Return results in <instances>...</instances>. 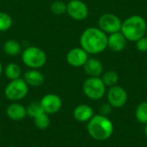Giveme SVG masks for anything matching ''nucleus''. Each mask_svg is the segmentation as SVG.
<instances>
[{"label": "nucleus", "instance_id": "obj_27", "mask_svg": "<svg viewBox=\"0 0 147 147\" xmlns=\"http://www.w3.org/2000/svg\"><path fill=\"white\" fill-rule=\"evenodd\" d=\"M3 72V65H2V63L0 61V77H1Z\"/></svg>", "mask_w": 147, "mask_h": 147}, {"label": "nucleus", "instance_id": "obj_23", "mask_svg": "<svg viewBox=\"0 0 147 147\" xmlns=\"http://www.w3.org/2000/svg\"><path fill=\"white\" fill-rule=\"evenodd\" d=\"M51 11L55 16H61L66 13L67 4L63 1H54L50 6Z\"/></svg>", "mask_w": 147, "mask_h": 147}, {"label": "nucleus", "instance_id": "obj_5", "mask_svg": "<svg viewBox=\"0 0 147 147\" xmlns=\"http://www.w3.org/2000/svg\"><path fill=\"white\" fill-rule=\"evenodd\" d=\"M28 93V85L23 78L11 80L4 88V96L11 102H18L26 97Z\"/></svg>", "mask_w": 147, "mask_h": 147}, {"label": "nucleus", "instance_id": "obj_3", "mask_svg": "<svg viewBox=\"0 0 147 147\" xmlns=\"http://www.w3.org/2000/svg\"><path fill=\"white\" fill-rule=\"evenodd\" d=\"M121 32L126 37L127 41L135 42L139 39L146 35V21L141 16H131L122 21Z\"/></svg>", "mask_w": 147, "mask_h": 147}, {"label": "nucleus", "instance_id": "obj_13", "mask_svg": "<svg viewBox=\"0 0 147 147\" xmlns=\"http://www.w3.org/2000/svg\"><path fill=\"white\" fill-rule=\"evenodd\" d=\"M83 67L89 77L100 78L103 73V65L102 62L96 58H89Z\"/></svg>", "mask_w": 147, "mask_h": 147}, {"label": "nucleus", "instance_id": "obj_7", "mask_svg": "<svg viewBox=\"0 0 147 147\" xmlns=\"http://www.w3.org/2000/svg\"><path fill=\"white\" fill-rule=\"evenodd\" d=\"M121 25L122 21L121 18L112 13L102 14L98 19V28L108 34L120 32Z\"/></svg>", "mask_w": 147, "mask_h": 147}, {"label": "nucleus", "instance_id": "obj_11", "mask_svg": "<svg viewBox=\"0 0 147 147\" xmlns=\"http://www.w3.org/2000/svg\"><path fill=\"white\" fill-rule=\"evenodd\" d=\"M89 59V54L82 47H73L66 54L65 59L72 67H83Z\"/></svg>", "mask_w": 147, "mask_h": 147}, {"label": "nucleus", "instance_id": "obj_28", "mask_svg": "<svg viewBox=\"0 0 147 147\" xmlns=\"http://www.w3.org/2000/svg\"><path fill=\"white\" fill-rule=\"evenodd\" d=\"M145 134H146V137L147 138V124L146 125V128H145Z\"/></svg>", "mask_w": 147, "mask_h": 147}, {"label": "nucleus", "instance_id": "obj_6", "mask_svg": "<svg viewBox=\"0 0 147 147\" xmlns=\"http://www.w3.org/2000/svg\"><path fill=\"white\" fill-rule=\"evenodd\" d=\"M84 95L91 100H99L106 93V86L101 78L89 77L83 84Z\"/></svg>", "mask_w": 147, "mask_h": 147}, {"label": "nucleus", "instance_id": "obj_2", "mask_svg": "<svg viewBox=\"0 0 147 147\" xmlns=\"http://www.w3.org/2000/svg\"><path fill=\"white\" fill-rule=\"evenodd\" d=\"M87 130L89 134L96 140L103 141L109 139L114 133L112 121L105 115H94L88 121Z\"/></svg>", "mask_w": 147, "mask_h": 147}, {"label": "nucleus", "instance_id": "obj_4", "mask_svg": "<svg viewBox=\"0 0 147 147\" xmlns=\"http://www.w3.org/2000/svg\"><path fill=\"white\" fill-rule=\"evenodd\" d=\"M22 63L30 69H40L45 65L47 60L46 53L40 47L30 46L22 50L21 53Z\"/></svg>", "mask_w": 147, "mask_h": 147}, {"label": "nucleus", "instance_id": "obj_18", "mask_svg": "<svg viewBox=\"0 0 147 147\" xmlns=\"http://www.w3.org/2000/svg\"><path fill=\"white\" fill-rule=\"evenodd\" d=\"M3 73L5 77L11 80L20 78L22 76V69L16 63H9L3 68Z\"/></svg>", "mask_w": 147, "mask_h": 147}, {"label": "nucleus", "instance_id": "obj_10", "mask_svg": "<svg viewBox=\"0 0 147 147\" xmlns=\"http://www.w3.org/2000/svg\"><path fill=\"white\" fill-rule=\"evenodd\" d=\"M40 104L42 110L49 115L56 114L61 109L62 100L58 95L47 94L41 98Z\"/></svg>", "mask_w": 147, "mask_h": 147}, {"label": "nucleus", "instance_id": "obj_21", "mask_svg": "<svg viewBox=\"0 0 147 147\" xmlns=\"http://www.w3.org/2000/svg\"><path fill=\"white\" fill-rule=\"evenodd\" d=\"M135 117L141 124H147V102L140 103L135 110Z\"/></svg>", "mask_w": 147, "mask_h": 147}, {"label": "nucleus", "instance_id": "obj_14", "mask_svg": "<svg viewBox=\"0 0 147 147\" xmlns=\"http://www.w3.org/2000/svg\"><path fill=\"white\" fill-rule=\"evenodd\" d=\"M6 114L10 120L18 121L23 120L27 116V109L22 104L14 102L8 106Z\"/></svg>", "mask_w": 147, "mask_h": 147}, {"label": "nucleus", "instance_id": "obj_9", "mask_svg": "<svg viewBox=\"0 0 147 147\" xmlns=\"http://www.w3.org/2000/svg\"><path fill=\"white\" fill-rule=\"evenodd\" d=\"M67 4L66 13L75 21H84L89 16V8L82 0H71Z\"/></svg>", "mask_w": 147, "mask_h": 147}, {"label": "nucleus", "instance_id": "obj_17", "mask_svg": "<svg viewBox=\"0 0 147 147\" xmlns=\"http://www.w3.org/2000/svg\"><path fill=\"white\" fill-rule=\"evenodd\" d=\"M3 50L5 54L10 56V57H16L20 55L22 52V45L19 41L16 40H8L3 43Z\"/></svg>", "mask_w": 147, "mask_h": 147}, {"label": "nucleus", "instance_id": "obj_22", "mask_svg": "<svg viewBox=\"0 0 147 147\" xmlns=\"http://www.w3.org/2000/svg\"><path fill=\"white\" fill-rule=\"evenodd\" d=\"M12 17L8 13L0 11V32L8 31L12 27Z\"/></svg>", "mask_w": 147, "mask_h": 147}, {"label": "nucleus", "instance_id": "obj_26", "mask_svg": "<svg viewBox=\"0 0 147 147\" xmlns=\"http://www.w3.org/2000/svg\"><path fill=\"white\" fill-rule=\"evenodd\" d=\"M111 108H112V107H111L109 103H108V104H103V105L102 106L101 109H100L101 115L107 116L108 115L110 114V112H111Z\"/></svg>", "mask_w": 147, "mask_h": 147}, {"label": "nucleus", "instance_id": "obj_12", "mask_svg": "<svg viewBox=\"0 0 147 147\" xmlns=\"http://www.w3.org/2000/svg\"><path fill=\"white\" fill-rule=\"evenodd\" d=\"M127 43V40L120 32L113 33L108 35V48L113 52H121L125 49Z\"/></svg>", "mask_w": 147, "mask_h": 147}, {"label": "nucleus", "instance_id": "obj_29", "mask_svg": "<svg viewBox=\"0 0 147 147\" xmlns=\"http://www.w3.org/2000/svg\"><path fill=\"white\" fill-rule=\"evenodd\" d=\"M146 37H147V33H146Z\"/></svg>", "mask_w": 147, "mask_h": 147}, {"label": "nucleus", "instance_id": "obj_19", "mask_svg": "<svg viewBox=\"0 0 147 147\" xmlns=\"http://www.w3.org/2000/svg\"><path fill=\"white\" fill-rule=\"evenodd\" d=\"M102 80L106 87H112L117 84L119 81V75L115 71H108L102 75Z\"/></svg>", "mask_w": 147, "mask_h": 147}, {"label": "nucleus", "instance_id": "obj_20", "mask_svg": "<svg viewBox=\"0 0 147 147\" xmlns=\"http://www.w3.org/2000/svg\"><path fill=\"white\" fill-rule=\"evenodd\" d=\"M33 119H34V122L35 126L39 129L44 130V129H47L49 127V124H50L49 116L44 111H41L40 114H38Z\"/></svg>", "mask_w": 147, "mask_h": 147}, {"label": "nucleus", "instance_id": "obj_16", "mask_svg": "<svg viewBox=\"0 0 147 147\" xmlns=\"http://www.w3.org/2000/svg\"><path fill=\"white\" fill-rule=\"evenodd\" d=\"M23 80L28 86L32 87H39L40 86L44 81V75L37 69H30L27 71L23 75Z\"/></svg>", "mask_w": 147, "mask_h": 147}, {"label": "nucleus", "instance_id": "obj_15", "mask_svg": "<svg viewBox=\"0 0 147 147\" xmlns=\"http://www.w3.org/2000/svg\"><path fill=\"white\" fill-rule=\"evenodd\" d=\"M94 116L92 108L87 104H80L73 110V117L79 122H88Z\"/></svg>", "mask_w": 147, "mask_h": 147}, {"label": "nucleus", "instance_id": "obj_25", "mask_svg": "<svg viewBox=\"0 0 147 147\" xmlns=\"http://www.w3.org/2000/svg\"><path fill=\"white\" fill-rule=\"evenodd\" d=\"M136 43V48L138 51L141 52V53H145L147 52V37L146 35L139 39L137 41H135Z\"/></svg>", "mask_w": 147, "mask_h": 147}, {"label": "nucleus", "instance_id": "obj_24", "mask_svg": "<svg viewBox=\"0 0 147 147\" xmlns=\"http://www.w3.org/2000/svg\"><path fill=\"white\" fill-rule=\"evenodd\" d=\"M26 109H27V115H28L31 118H34L41 111H43L40 102H32Z\"/></svg>", "mask_w": 147, "mask_h": 147}, {"label": "nucleus", "instance_id": "obj_1", "mask_svg": "<svg viewBox=\"0 0 147 147\" xmlns=\"http://www.w3.org/2000/svg\"><path fill=\"white\" fill-rule=\"evenodd\" d=\"M79 43L88 54H98L108 48V35L99 28L90 27L81 34Z\"/></svg>", "mask_w": 147, "mask_h": 147}, {"label": "nucleus", "instance_id": "obj_8", "mask_svg": "<svg viewBox=\"0 0 147 147\" xmlns=\"http://www.w3.org/2000/svg\"><path fill=\"white\" fill-rule=\"evenodd\" d=\"M109 104L115 109L122 108L127 102V93L124 88L115 85L109 88L107 93Z\"/></svg>", "mask_w": 147, "mask_h": 147}]
</instances>
